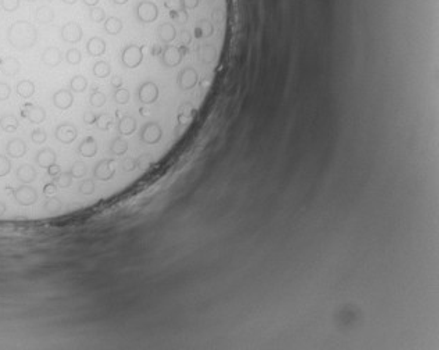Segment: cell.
<instances>
[{
	"label": "cell",
	"instance_id": "6da1fadb",
	"mask_svg": "<svg viewBox=\"0 0 439 350\" xmlns=\"http://www.w3.org/2000/svg\"><path fill=\"white\" fill-rule=\"evenodd\" d=\"M38 31L28 21H16L7 29V41L17 50L31 49L36 43Z\"/></svg>",
	"mask_w": 439,
	"mask_h": 350
},
{
	"label": "cell",
	"instance_id": "7a4b0ae2",
	"mask_svg": "<svg viewBox=\"0 0 439 350\" xmlns=\"http://www.w3.org/2000/svg\"><path fill=\"white\" fill-rule=\"evenodd\" d=\"M143 49L145 45L131 43L127 45L121 51V63L125 69H138L143 61Z\"/></svg>",
	"mask_w": 439,
	"mask_h": 350
},
{
	"label": "cell",
	"instance_id": "3957f363",
	"mask_svg": "<svg viewBox=\"0 0 439 350\" xmlns=\"http://www.w3.org/2000/svg\"><path fill=\"white\" fill-rule=\"evenodd\" d=\"M159 96H160V89H159V85L156 84L155 81H146V82L140 84L138 91H137L138 102L142 106L155 104L159 100Z\"/></svg>",
	"mask_w": 439,
	"mask_h": 350
},
{
	"label": "cell",
	"instance_id": "277c9868",
	"mask_svg": "<svg viewBox=\"0 0 439 350\" xmlns=\"http://www.w3.org/2000/svg\"><path fill=\"white\" fill-rule=\"evenodd\" d=\"M162 138H163V128L156 121H150L140 128L139 139L145 145H156L162 140Z\"/></svg>",
	"mask_w": 439,
	"mask_h": 350
},
{
	"label": "cell",
	"instance_id": "5b68a950",
	"mask_svg": "<svg viewBox=\"0 0 439 350\" xmlns=\"http://www.w3.org/2000/svg\"><path fill=\"white\" fill-rule=\"evenodd\" d=\"M13 196L20 206H32L38 200V193L32 187L24 184L23 187L14 189Z\"/></svg>",
	"mask_w": 439,
	"mask_h": 350
},
{
	"label": "cell",
	"instance_id": "8992f818",
	"mask_svg": "<svg viewBox=\"0 0 439 350\" xmlns=\"http://www.w3.org/2000/svg\"><path fill=\"white\" fill-rule=\"evenodd\" d=\"M60 36L61 39L64 42L67 43H78L82 36H84V32H82V28L78 23H74V21H69L67 24L61 26L60 29Z\"/></svg>",
	"mask_w": 439,
	"mask_h": 350
},
{
	"label": "cell",
	"instance_id": "52a82bcc",
	"mask_svg": "<svg viewBox=\"0 0 439 350\" xmlns=\"http://www.w3.org/2000/svg\"><path fill=\"white\" fill-rule=\"evenodd\" d=\"M21 116L32 124H41L46 118V111L38 104L26 103L21 109Z\"/></svg>",
	"mask_w": 439,
	"mask_h": 350
},
{
	"label": "cell",
	"instance_id": "ba28073f",
	"mask_svg": "<svg viewBox=\"0 0 439 350\" xmlns=\"http://www.w3.org/2000/svg\"><path fill=\"white\" fill-rule=\"evenodd\" d=\"M114 174H116L114 160L107 159V160H100L96 164L93 170V178L97 181H109L114 177Z\"/></svg>",
	"mask_w": 439,
	"mask_h": 350
},
{
	"label": "cell",
	"instance_id": "9c48e42d",
	"mask_svg": "<svg viewBox=\"0 0 439 350\" xmlns=\"http://www.w3.org/2000/svg\"><path fill=\"white\" fill-rule=\"evenodd\" d=\"M54 135H56V139L59 142L64 143V145H69V143H72L77 139L78 131L75 128V125H72L69 122H64V124H60L56 128Z\"/></svg>",
	"mask_w": 439,
	"mask_h": 350
},
{
	"label": "cell",
	"instance_id": "30bf717a",
	"mask_svg": "<svg viewBox=\"0 0 439 350\" xmlns=\"http://www.w3.org/2000/svg\"><path fill=\"white\" fill-rule=\"evenodd\" d=\"M137 128H138V121L134 116H122L117 124V131L121 137H129L135 134Z\"/></svg>",
	"mask_w": 439,
	"mask_h": 350
},
{
	"label": "cell",
	"instance_id": "8fae6325",
	"mask_svg": "<svg viewBox=\"0 0 439 350\" xmlns=\"http://www.w3.org/2000/svg\"><path fill=\"white\" fill-rule=\"evenodd\" d=\"M53 104L59 109V110H67L72 106L74 102V96L71 93V91L67 89H60L56 93L53 94Z\"/></svg>",
	"mask_w": 439,
	"mask_h": 350
},
{
	"label": "cell",
	"instance_id": "7c38bea8",
	"mask_svg": "<svg viewBox=\"0 0 439 350\" xmlns=\"http://www.w3.org/2000/svg\"><path fill=\"white\" fill-rule=\"evenodd\" d=\"M57 160V156H56V152L50 149V147H45L42 150H39L36 153V157H35V162L39 167L42 168H49L52 164H54Z\"/></svg>",
	"mask_w": 439,
	"mask_h": 350
},
{
	"label": "cell",
	"instance_id": "4fadbf2b",
	"mask_svg": "<svg viewBox=\"0 0 439 350\" xmlns=\"http://www.w3.org/2000/svg\"><path fill=\"white\" fill-rule=\"evenodd\" d=\"M61 60H63V56H61V51L59 47L50 46L42 53V63L45 66L50 67V69L57 67L61 63Z\"/></svg>",
	"mask_w": 439,
	"mask_h": 350
},
{
	"label": "cell",
	"instance_id": "5bb4252c",
	"mask_svg": "<svg viewBox=\"0 0 439 350\" xmlns=\"http://www.w3.org/2000/svg\"><path fill=\"white\" fill-rule=\"evenodd\" d=\"M6 152L7 156L13 157V159H20L26 153V143L21 139V138H14L11 139L7 146H6Z\"/></svg>",
	"mask_w": 439,
	"mask_h": 350
},
{
	"label": "cell",
	"instance_id": "9a60e30c",
	"mask_svg": "<svg viewBox=\"0 0 439 350\" xmlns=\"http://www.w3.org/2000/svg\"><path fill=\"white\" fill-rule=\"evenodd\" d=\"M21 64L16 57H6L3 60H0V71L6 75V77H14L20 72Z\"/></svg>",
	"mask_w": 439,
	"mask_h": 350
},
{
	"label": "cell",
	"instance_id": "2e32d148",
	"mask_svg": "<svg viewBox=\"0 0 439 350\" xmlns=\"http://www.w3.org/2000/svg\"><path fill=\"white\" fill-rule=\"evenodd\" d=\"M86 51L92 57L103 56L104 51H106V42H104L102 38H99V36H93V38H91L88 41V43H86Z\"/></svg>",
	"mask_w": 439,
	"mask_h": 350
},
{
	"label": "cell",
	"instance_id": "e0dca14e",
	"mask_svg": "<svg viewBox=\"0 0 439 350\" xmlns=\"http://www.w3.org/2000/svg\"><path fill=\"white\" fill-rule=\"evenodd\" d=\"M16 175H17V180L20 182H23V184H31V182H34L36 180V171L29 164L20 165L17 172H16Z\"/></svg>",
	"mask_w": 439,
	"mask_h": 350
},
{
	"label": "cell",
	"instance_id": "ac0fdd59",
	"mask_svg": "<svg viewBox=\"0 0 439 350\" xmlns=\"http://www.w3.org/2000/svg\"><path fill=\"white\" fill-rule=\"evenodd\" d=\"M78 153L84 157H93L97 153V143H96L95 138L88 137L85 138L81 145L78 147Z\"/></svg>",
	"mask_w": 439,
	"mask_h": 350
},
{
	"label": "cell",
	"instance_id": "d6986e66",
	"mask_svg": "<svg viewBox=\"0 0 439 350\" xmlns=\"http://www.w3.org/2000/svg\"><path fill=\"white\" fill-rule=\"evenodd\" d=\"M104 31H106V34L109 35H118L122 31V28H124V23L121 21V18L118 17H109L106 20V23H104Z\"/></svg>",
	"mask_w": 439,
	"mask_h": 350
},
{
	"label": "cell",
	"instance_id": "ffe728a7",
	"mask_svg": "<svg viewBox=\"0 0 439 350\" xmlns=\"http://www.w3.org/2000/svg\"><path fill=\"white\" fill-rule=\"evenodd\" d=\"M35 18L39 24H50L53 18H54V11L49 6H41V7L36 9Z\"/></svg>",
	"mask_w": 439,
	"mask_h": 350
},
{
	"label": "cell",
	"instance_id": "44dd1931",
	"mask_svg": "<svg viewBox=\"0 0 439 350\" xmlns=\"http://www.w3.org/2000/svg\"><path fill=\"white\" fill-rule=\"evenodd\" d=\"M17 93L23 99H29L35 93V84L32 81H28V79L20 81L17 84Z\"/></svg>",
	"mask_w": 439,
	"mask_h": 350
},
{
	"label": "cell",
	"instance_id": "7402d4cb",
	"mask_svg": "<svg viewBox=\"0 0 439 350\" xmlns=\"http://www.w3.org/2000/svg\"><path fill=\"white\" fill-rule=\"evenodd\" d=\"M128 152V142H125L121 137L114 138L110 145V153L113 156H122Z\"/></svg>",
	"mask_w": 439,
	"mask_h": 350
},
{
	"label": "cell",
	"instance_id": "603a6c76",
	"mask_svg": "<svg viewBox=\"0 0 439 350\" xmlns=\"http://www.w3.org/2000/svg\"><path fill=\"white\" fill-rule=\"evenodd\" d=\"M0 128L3 129L4 132H14L18 128V120L11 114L3 116L0 118Z\"/></svg>",
	"mask_w": 439,
	"mask_h": 350
},
{
	"label": "cell",
	"instance_id": "cb8c5ba5",
	"mask_svg": "<svg viewBox=\"0 0 439 350\" xmlns=\"http://www.w3.org/2000/svg\"><path fill=\"white\" fill-rule=\"evenodd\" d=\"M92 72L96 78H106L110 75L112 67L107 61H97L92 69Z\"/></svg>",
	"mask_w": 439,
	"mask_h": 350
},
{
	"label": "cell",
	"instance_id": "d4e9b609",
	"mask_svg": "<svg viewBox=\"0 0 439 350\" xmlns=\"http://www.w3.org/2000/svg\"><path fill=\"white\" fill-rule=\"evenodd\" d=\"M96 125H97V128L102 129V131H107V129H110L114 125V117H113L112 114H107V113L100 114L96 118Z\"/></svg>",
	"mask_w": 439,
	"mask_h": 350
},
{
	"label": "cell",
	"instance_id": "484cf974",
	"mask_svg": "<svg viewBox=\"0 0 439 350\" xmlns=\"http://www.w3.org/2000/svg\"><path fill=\"white\" fill-rule=\"evenodd\" d=\"M86 86H88V81H86V78L82 77V75H75V77L69 81V89H71L72 92H77V93L84 92L86 89Z\"/></svg>",
	"mask_w": 439,
	"mask_h": 350
},
{
	"label": "cell",
	"instance_id": "4316f807",
	"mask_svg": "<svg viewBox=\"0 0 439 350\" xmlns=\"http://www.w3.org/2000/svg\"><path fill=\"white\" fill-rule=\"evenodd\" d=\"M72 175L69 172H60L59 175L53 177V182L59 187V188H69V185L72 184Z\"/></svg>",
	"mask_w": 439,
	"mask_h": 350
},
{
	"label": "cell",
	"instance_id": "83f0119b",
	"mask_svg": "<svg viewBox=\"0 0 439 350\" xmlns=\"http://www.w3.org/2000/svg\"><path fill=\"white\" fill-rule=\"evenodd\" d=\"M129 97H131V93H129L128 89L125 88H120V89H116V92L113 94V99L117 104H127L129 102Z\"/></svg>",
	"mask_w": 439,
	"mask_h": 350
},
{
	"label": "cell",
	"instance_id": "f1b7e54d",
	"mask_svg": "<svg viewBox=\"0 0 439 350\" xmlns=\"http://www.w3.org/2000/svg\"><path fill=\"white\" fill-rule=\"evenodd\" d=\"M69 174L72 175V178H84L86 175V165L85 163L75 162L72 164Z\"/></svg>",
	"mask_w": 439,
	"mask_h": 350
},
{
	"label": "cell",
	"instance_id": "f546056e",
	"mask_svg": "<svg viewBox=\"0 0 439 350\" xmlns=\"http://www.w3.org/2000/svg\"><path fill=\"white\" fill-rule=\"evenodd\" d=\"M66 60H67V63L71 64V66H77V64H79L81 60H82V54H81V51L78 50V49L72 47V49H69V50H67V53H66Z\"/></svg>",
	"mask_w": 439,
	"mask_h": 350
},
{
	"label": "cell",
	"instance_id": "4dcf8cb0",
	"mask_svg": "<svg viewBox=\"0 0 439 350\" xmlns=\"http://www.w3.org/2000/svg\"><path fill=\"white\" fill-rule=\"evenodd\" d=\"M89 102H91V104H92L93 107L99 109V107L104 106V103H106V94L102 93L100 91H93V92L91 93Z\"/></svg>",
	"mask_w": 439,
	"mask_h": 350
},
{
	"label": "cell",
	"instance_id": "1f68e13d",
	"mask_svg": "<svg viewBox=\"0 0 439 350\" xmlns=\"http://www.w3.org/2000/svg\"><path fill=\"white\" fill-rule=\"evenodd\" d=\"M152 164H153V156L150 153L140 154L137 159V167L142 168V170H146Z\"/></svg>",
	"mask_w": 439,
	"mask_h": 350
},
{
	"label": "cell",
	"instance_id": "d6a6232c",
	"mask_svg": "<svg viewBox=\"0 0 439 350\" xmlns=\"http://www.w3.org/2000/svg\"><path fill=\"white\" fill-rule=\"evenodd\" d=\"M96 185L95 182L92 180H85L82 181V184L79 185V193L81 195H85V196H89L95 192Z\"/></svg>",
	"mask_w": 439,
	"mask_h": 350
},
{
	"label": "cell",
	"instance_id": "836d02e7",
	"mask_svg": "<svg viewBox=\"0 0 439 350\" xmlns=\"http://www.w3.org/2000/svg\"><path fill=\"white\" fill-rule=\"evenodd\" d=\"M89 17L92 20V23H96V24H99V23H102L106 17V13H104V10L102 7H91V13H89Z\"/></svg>",
	"mask_w": 439,
	"mask_h": 350
},
{
	"label": "cell",
	"instance_id": "e575fe53",
	"mask_svg": "<svg viewBox=\"0 0 439 350\" xmlns=\"http://www.w3.org/2000/svg\"><path fill=\"white\" fill-rule=\"evenodd\" d=\"M31 139H32V142L36 143V145H42L46 142V139H47V135H46V132L43 131L42 128H36L32 131V134H31Z\"/></svg>",
	"mask_w": 439,
	"mask_h": 350
},
{
	"label": "cell",
	"instance_id": "d590c367",
	"mask_svg": "<svg viewBox=\"0 0 439 350\" xmlns=\"http://www.w3.org/2000/svg\"><path fill=\"white\" fill-rule=\"evenodd\" d=\"M0 6L7 13H14L20 7V0H0Z\"/></svg>",
	"mask_w": 439,
	"mask_h": 350
},
{
	"label": "cell",
	"instance_id": "8d00e7d4",
	"mask_svg": "<svg viewBox=\"0 0 439 350\" xmlns=\"http://www.w3.org/2000/svg\"><path fill=\"white\" fill-rule=\"evenodd\" d=\"M45 210L46 211H59L61 209V202L60 199L52 196L50 199H47V202L45 203Z\"/></svg>",
	"mask_w": 439,
	"mask_h": 350
},
{
	"label": "cell",
	"instance_id": "74e56055",
	"mask_svg": "<svg viewBox=\"0 0 439 350\" xmlns=\"http://www.w3.org/2000/svg\"><path fill=\"white\" fill-rule=\"evenodd\" d=\"M10 170H11V163H10V160L6 156L0 154V178L6 177L10 172Z\"/></svg>",
	"mask_w": 439,
	"mask_h": 350
},
{
	"label": "cell",
	"instance_id": "f35d334b",
	"mask_svg": "<svg viewBox=\"0 0 439 350\" xmlns=\"http://www.w3.org/2000/svg\"><path fill=\"white\" fill-rule=\"evenodd\" d=\"M121 168H122L124 172H131V171H134L137 168V160L132 159V157H127L125 160L121 162Z\"/></svg>",
	"mask_w": 439,
	"mask_h": 350
},
{
	"label": "cell",
	"instance_id": "ab89813d",
	"mask_svg": "<svg viewBox=\"0 0 439 350\" xmlns=\"http://www.w3.org/2000/svg\"><path fill=\"white\" fill-rule=\"evenodd\" d=\"M10 93H11V88H10L9 84L0 82V102L7 100L10 97Z\"/></svg>",
	"mask_w": 439,
	"mask_h": 350
},
{
	"label": "cell",
	"instance_id": "60d3db41",
	"mask_svg": "<svg viewBox=\"0 0 439 350\" xmlns=\"http://www.w3.org/2000/svg\"><path fill=\"white\" fill-rule=\"evenodd\" d=\"M43 193H45V196H47V197L54 196V195L57 193V185H56L54 182L46 184V185H45V188H43Z\"/></svg>",
	"mask_w": 439,
	"mask_h": 350
},
{
	"label": "cell",
	"instance_id": "b9f144b4",
	"mask_svg": "<svg viewBox=\"0 0 439 350\" xmlns=\"http://www.w3.org/2000/svg\"><path fill=\"white\" fill-rule=\"evenodd\" d=\"M96 118L97 117H96L92 111H85L84 113V122H85V125H93V124H96Z\"/></svg>",
	"mask_w": 439,
	"mask_h": 350
},
{
	"label": "cell",
	"instance_id": "7bdbcfd3",
	"mask_svg": "<svg viewBox=\"0 0 439 350\" xmlns=\"http://www.w3.org/2000/svg\"><path fill=\"white\" fill-rule=\"evenodd\" d=\"M122 82H124V81H122V78H121L120 75H114V77L112 78V81H110V85H112L114 89H120V88H122Z\"/></svg>",
	"mask_w": 439,
	"mask_h": 350
},
{
	"label": "cell",
	"instance_id": "ee69618b",
	"mask_svg": "<svg viewBox=\"0 0 439 350\" xmlns=\"http://www.w3.org/2000/svg\"><path fill=\"white\" fill-rule=\"evenodd\" d=\"M60 172H61L60 165H59V164H56V163H54V164H52V165L47 168V174H49L50 177H56V175H59Z\"/></svg>",
	"mask_w": 439,
	"mask_h": 350
},
{
	"label": "cell",
	"instance_id": "f6af8a7d",
	"mask_svg": "<svg viewBox=\"0 0 439 350\" xmlns=\"http://www.w3.org/2000/svg\"><path fill=\"white\" fill-rule=\"evenodd\" d=\"M84 1V4L85 6H89V7H95L97 6V3L100 1V0H82Z\"/></svg>",
	"mask_w": 439,
	"mask_h": 350
},
{
	"label": "cell",
	"instance_id": "bcb514c9",
	"mask_svg": "<svg viewBox=\"0 0 439 350\" xmlns=\"http://www.w3.org/2000/svg\"><path fill=\"white\" fill-rule=\"evenodd\" d=\"M112 1L114 4H117V6H125L129 0H112Z\"/></svg>",
	"mask_w": 439,
	"mask_h": 350
},
{
	"label": "cell",
	"instance_id": "7dc6e473",
	"mask_svg": "<svg viewBox=\"0 0 439 350\" xmlns=\"http://www.w3.org/2000/svg\"><path fill=\"white\" fill-rule=\"evenodd\" d=\"M4 211H6V205L3 202H0V215H3Z\"/></svg>",
	"mask_w": 439,
	"mask_h": 350
},
{
	"label": "cell",
	"instance_id": "c3c4849f",
	"mask_svg": "<svg viewBox=\"0 0 439 350\" xmlns=\"http://www.w3.org/2000/svg\"><path fill=\"white\" fill-rule=\"evenodd\" d=\"M63 3H66V4H75L78 0H61Z\"/></svg>",
	"mask_w": 439,
	"mask_h": 350
},
{
	"label": "cell",
	"instance_id": "681fc988",
	"mask_svg": "<svg viewBox=\"0 0 439 350\" xmlns=\"http://www.w3.org/2000/svg\"><path fill=\"white\" fill-rule=\"evenodd\" d=\"M26 1H29V3H34V1H36V0H26Z\"/></svg>",
	"mask_w": 439,
	"mask_h": 350
},
{
	"label": "cell",
	"instance_id": "f907efd6",
	"mask_svg": "<svg viewBox=\"0 0 439 350\" xmlns=\"http://www.w3.org/2000/svg\"><path fill=\"white\" fill-rule=\"evenodd\" d=\"M43 1H47V3H50V1H53V0H43Z\"/></svg>",
	"mask_w": 439,
	"mask_h": 350
}]
</instances>
